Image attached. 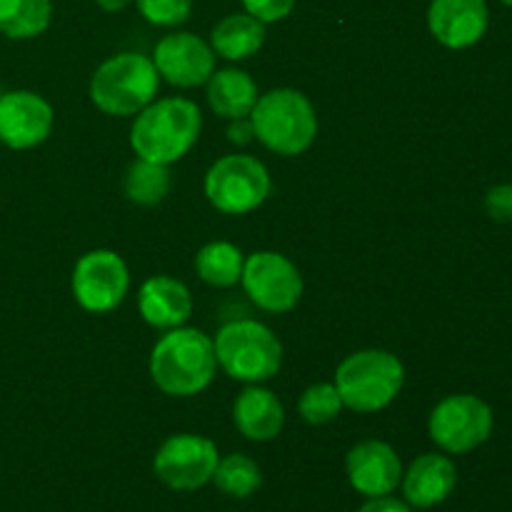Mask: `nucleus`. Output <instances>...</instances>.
Returning a JSON list of instances; mask_svg holds the SVG:
<instances>
[{"mask_svg":"<svg viewBox=\"0 0 512 512\" xmlns=\"http://www.w3.org/2000/svg\"><path fill=\"white\" fill-rule=\"evenodd\" d=\"M243 288L258 308L268 313H288L303 295V278L285 255L273 250L253 253L243 265Z\"/></svg>","mask_w":512,"mask_h":512,"instance_id":"nucleus-10","label":"nucleus"},{"mask_svg":"<svg viewBox=\"0 0 512 512\" xmlns=\"http://www.w3.org/2000/svg\"><path fill=\"white\" fill-rule=\"evenodd\" d=\"M123 188L128 200L138 205H158L170 190L168 165L150 163V160L138 158L128 168L123 180Z\"/></svg>","mask_w":512,"mask_h":512,"instance_id":"nucleus-23","label":"nucleus"},{"mask_svg":"<svg viewBox=\"0 0 512 512\" xmlns=\"http://www.w3.org/2000/svg\"><path fill=\"white\" fill-rule=\"evenodd\" d=\"M265 43V23L250 13H235L220 20L210 35V48L225 60H245Z\"/></svg>","mask_w":512,"mask_h":512,"instance_id":"nucleus-20","label":"nucleus"},{"mask_svg":"<svg viewBox=\"0 0 512 512\" xmlns=\"http://www.w3.org/2000/svg\"><path fill=\"white\" fill-rule=\"evenodd\" d=\"M258 98V85H255V80L245 70L225 68L210 75L208 103L223 118H248L253 113Z\"/></svg>","mask_w":512,"mask_h":512,"instance_id":"nucleus-19","label":"nucleus"},{"mask_svg":"<svg viewBox=\"0 0 512 512\" xmlns=\"http://www.w3.org/2000/svg\"><path fill=\"white\" fill-rule=\"evenodd\" d=\"M343 408L345 405H343V398H340L338 388L330 383L310 385V388L300 395V403H298L300 418L310 425L333 423Z\"/></svg>","mask_w":512,"mask_h":512,"instance_id":"nucleus-25","label":"nucleus"},{"mask_svg":"<svg viewBox=\"0 0 512 512\" xmlns=\"http://www.w3.org/2000/svg\"><path fill=\"white\" fill-rule=\"evenodd\" d=\"M50 18V0H0V33L13 40L38 38L50 25Z\"/></svg>","mask_w":512,"mask_h":512,"instance_id":"nucleus-21","label":"nucleus"},{"mask_svg":"<svg viewBox=\"0 0 512 512\" xmlns=\"http://www.w3.org/2000/svg\"><path fill=\"white\" fill-rule=\"evenodd\" d=\"M140 15L158 28H175L190 18L193 0H135Z\"/></svg>","mask_w":512,"mask_h":512,"instance_id":"nucleus-26","label":"nucleus"},{"mask_svg":"<svg viewBox=\"0 0 512 512\" xmlns=\"http://www.w3.org/2000/svg\"><path fill=\"white\" fill-rule=\"evenodd\" d=\"M488 25V0H430L428 28L445 48H473L488 33Z\"/></svg>","mask_w":512,"mask_h":512,"instance_id":"nucleus-14","label":"nucleus"},{"mask_svg":"<svg viewBox=\"0 0 512 512\" xmlns=\"http://www.w3.org/2000/svg\"><path fill=\"white\" fill-rule=\"evenodd\" d=\"M255 138V125L248 118H235L228 128V140L235 145H248Z\"/></svg>","mask_w":512,"mask_h":512,"instance_id":"nucleus-29","label":"nucleus"},{"mask_svg":"<svg viewBox=\"0 0 512 512\" xmlns=\"http://www.w3.org/2000/svg\"><path fill=\"white\" fill-rule=\"evenodd\" d=\"M358 512H413V510H410V505L403 503V500H395L390 498V495H385V498H368V503H365Z\"/></svg>","mask_w":512,"mask_h":512,"instance_id":"nucleus-30","label":"nucleus"},{"mask_svg":"<svg viewBox=\"0 0 512 512\" xmlns=\"http://www.w3.org/2000/svg\"><path fill=\"white\" fill-rule=\"evenodd\" d=\"M243 265L245 258L238 245L225 243V240L203 245L195 255V270L213 288H233L243 278Z\"/></svg>","mask_w":512,"mask_h":512,"instance_id":"nucleus-22","label":"nucleus"},{"mask_svg":"<svg viewBox=\"0 0 512 512\" xmlns=\"http://www.w3.org/2000/svg\"><path fill=\"white\" fill-rule=\"evenodd\" d=\"M128 265L113 250H90L75 263L73 293L88 313H110L128 295Z\"/></svg>","mask_w":512,"mask_h":512,"instance_id":"nucleus-11","label":"nucleus"},{"mask_svg":"<svg viewBox=\"0 0 512 512\" xmlns=\"http://www.w3.org/2000/svg\"><path fill=\"white\" fill-rule=\"evenodd\" d=\"M215 358L225 373L243 383H265L283 365V345L258 320H233L215 335Z\"/></svg>","mask_w":512,"mask_h":512,"instance_id":"nucleus-6","label":"nucleus"},{"mask_svg":"<svg viewBox=\"0 0 512 512\" xmlns=\"http://www.w3.org/2000/svg\"><path fill=\"white\" fill-rule=\"evenodd\" d=\"M403 495L410 508L430 510L445 503L458 485V468L448 455L425 453L403 475Z\"/></svg>","mask_w":512,"mask_h":512,"instance_id":"nucleus-16","label":"nucleus"},{"mask_svg":"<svg viewBox=\"0 0 512 512\" xmlns=\"http://www.w3.org/2000/svg\"><path fill=\"white\" fill-rule=\"evenodd\" d=\"M160 73L143 53H120L105 60L90 80V100L108 115H135L158 95Z\"/></svg>","mask_w":512,"mask_h":512,"instance_id":"nucleus-5","label":"nucleus"},{"mask_svg":"<svg viewBox=\"0 0 512 512\" xmlns=\"http://www.w3.org/2000/svg\"><path fill=\"white\" fill-rule=\"evenodd\" d=\"M405 368L388 350H360L348 355L335 373V388L345 408L378 413L400 395Z\"/></svg>","mask_w":512,"mask_h":512,"instance_id":"nucleus-4","label":"nucleus"},{"mask_svg":"<svg viewBox=\"0 0 512 512\" xmlns=\"http://www.w3.org/2000/svg\"><path fill=\"white\" fill-rule=\"evenodd\" d=\"M213 483L220 493L230 495V498H250L255 490L263 483L258 463L243 453L228 455V458L218 460V468L213 473Z\"/></svg>","mask_w":512,"mask_h":512,"instance_id":"nucleus-24","label":"nucleus"},{"mask_svg":"<svg viewBox=\"0 0 512 512\" xmlns=\"http://www.w3.org/2000/svg\"><path fill=\"white\" fill-rule=\"evenodd\" d=\"M153 63L170 85L195 88L215 73V50L195 33H170L155 45Z\"/></svg>","mask_w":512,"mask_h":512,"instance_id":"nucleus-13","label":"nucleus"},{"mask_svg":"<svg viewBox=\"0 0 512 512\" xmlns=\"http://www.w3.org/2000/svg\"><path fill=\"white\" fill-rule=\"evenodd\" d=\"M235 428L255 443H268L278 438L285 425L283 403L270 390L250 385L238 395L233 408Z\"/></svg>","mask_w":512,"mask_h":512,"instance_id":"nucleus-18","label":"nucleus"},{"mask_svg":"<svg viewBox=\"0 0 512 512\" xmlns=\"http://www.w3.org/2000/svg\"><path fill=\"white\" fill-rule=\"evenodd\" d=\"M218 358L210 335L195 328H173L155 343L150 353L153 383L173 398L198 395L213 383Z\"/></svg>","mask_w":512,"mask_h":512,"instance_id":"nucleus-1","label":"nucleus"},{"mask_svg":"<svg viewBox=\"0 0 512 512\" xmlns=\"http://www.w3.org/2000/svg\"><path fill=\"white\" fill-rule=\"evenodd\" d=\"M140 315L158 330L180 328L193 313V295L180 280L170 275H155L145 280L138 295Z\"/></svg>","mask_w":512,"mask_h":512,"instance_id":"nucleus-17","label":"nucleus"},{"mask_svg":"<svg viewBox=\"0 0 512 512\" xmlns=\"http://www.w3.org/2000/svg\"><path fill=\"white\" fill-rule=\"evenodd\" d=\"M493 408L478 395H448L433 408L428 433L438 448L450 455H465L488 443L493 435Z\"/></svg>","mask_w":512,"mask_h":512,"instance_id":"nucleus-7","label":"nucleus"},{"mask_svg":"<svg viewBox=\"0 0 512 512\" xmlns=\"http://www.w3.org/2000/svg\"><path fill=\"white\" fill-rule=\"evenodd\" d=\"M245 13L255 15L263 23H275L293 13L295 0H243Z\"/></svg>","mask_w":512,"mask_h":512,"instance_id":"nucleus-28","label":"nucleus"},{"mask_svg":"<svg viewBox=\"0 0 512 512\" xmlns=\"http://www.w3.org/2000/svg\"><path fill=\"white\" fill-rule=\"evenodd\" d=\"M203 115L188 98H163L145 105L130 128L135 155L158 165L183 158L200 138Z\"/></svg>","mask_w":512,"mask_h":512,"instance_id":"nucleus-2","label":"nucleus"},{"mask_svg":"<svg viewBox=\"0 0 512 512\" xmlns=\"http://www.w3.org/2000/svg\"><path fill=\"white\" fill-rule=\"evenodd\" d=\"M485 210L495 223H512V183H500L485 193Z\"/></svg>","mask_w":512,"mask_h":512,"instance_id":"nucleus-27","label":"nucleus"},{"mask_svg":"<svg viewBox=\"0 0 512 512\" xmlns=\"http://www.w3.org/2000/svg\"><path fill=\"white\" fill-rule=\"evenodd\" d=\"M345 470L355 493L365 498H385L395 493L403 480L398 453L383 440H363L355 445L345 460Z\"/></svg>","mask_w":512,"mask_h":512,"instance_id":"nucleus-15","label":"nucleus"},{"mask_svg":"<svg viewBox=\"0 0 512 512\" xmlns=\"http://www.w3.org/2000/svg\"><path fill=\"white\" fill-rule=\"evenodd\" d=\"M218 448L203 435H173L155 453L153 470L163 485L178 493H193L213 480L218 468Z\"/></svg>","mask_w":512,"mask_h":512,"instance_id":"nucleus-9","label":"nucleus"},{"mask_svg":"<svg viewBox=\"0 0 512 512\" xmlns=\"http://www.w3.org/2000/svg\"><path fill=\"white\" fill-rule=\"evenodd\" d=\"M503 5H508V8H512V0H500Z\"/></svg>","mask_w":512,"mask_h":512,"instance_id":"nucleus-32","label":"nucleus"},{"mask_svg":"<svg viewBox=\"0 0 512 512\" xmlns=\"http://www.w3.org/2000/svg\"><path fill=\"white\" fill-rule=\"evenodd\" d=\"M250 120L255 138L278 155H300L318 135V115L313 103L295 88H278L260 95Z\"/></svg>","mask_w":512,"mask_h":512,"instance_id":"nucleus-3","label":"nucleus"},{"mask_svg":"<svg viewBox=\"0 0 512 512\" xmlns=\"http://www.w3.org/2000/svg\"><path fill=\"white\" fill-rule=\"evenodd\" d=\"M53 108L33 90H10L0 95V143L28 150L43 143L53 130Z\"/></svg>","mask_w":512,"mask_h":512,"instance_id":"nucleus-12","label":"nucleus"},{"mask_svg":"<svg viewBox=\"0 0 512 512\" xmlns=\"http://www.w3.org/2000/svg\"><path fill=\"white\" fill-rule=\"evenodd\" d=\"M95 3H98L103 10H108V13H118V10L128 8L133 0H95Z\"/></svg>","mask_w":512,"mask_h":512,"instance_id":"nucleus-31","label":"nucleus"},{"mask_svg":"<svg viewBox=\"0 0 512 512\" xmlns=\"http://www.w3.org/2000/svg\"><path fill=\"white\" fill-rule=\"evenodd\" d=\"M205 195L220 213H250L270 195L268 168L253 155H225L205 175Z\"/></svg>","mask_w":512,"mask_h":512,"instance_id":"nucleus-8","label":"nucleus"}]
</instances>
